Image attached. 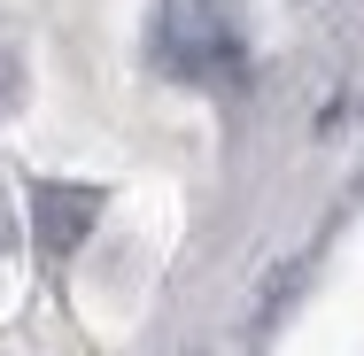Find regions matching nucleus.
I'll list each match as a JSON object with an SVG mask.
<instances>
[{
	"label": "nucleus",
	"mask_w": 364,
	"mask_h": 356,
	"mask_svg": "<svg viewBox=\"0 0 364 356\" xmlns=\"http://www.w3.org/2000/svg\"><path fill=\"white\" fill-rule=\"evenodd\" d=\"M147 55H155L163 77L202 85V93L240 85V77H248V31H240V8H232V0H155Z\"/></svg>",
	"instance_id": "1"
},
{
	"label": "nucleus",
	"mask_w": 364,
	"mask_h": 356,
	"mask_svg": "<svg viewBox=\"0 0 364 356\" xmlns=\"http://www.w3.org/2000/svg\"><path fill=\"white\" fill-rule=\"evenodd\" d=\"M93 225H101V186H77V178H39L31 186V240H39L47 264H70Z\"/></svg>",
	"instance_id": "2"
},
{
	"label": "nucleus",
	"mask_w": 364,
	"mask_h": 356,
	"mask_svg": "<svg viewBox=\"0 0 364 356\" xmlns=\"http://www.w3.org/2000/svg\"><path fill=\"white\" fill-rule=\"evenodd\" d=\"M8 109H16V47L0 39V117H8Z\"/></svg>",
	"instance_id": "3"
},
{
	"label": "nucleus",
	"mask_w": 364,
	"mask_h": 356,
	"mask_svg": "<svg viewBox=\"0 0 364 356\" xmlns=\"http://www.w3.org/2000/svg\"><path fill=\"white\" fill-rule=\"evenodd\" d=\"M8 248H16V225H8V202H0V264H8Z\"/></svg>",
	"instance_id": "4"
}]
</instances>
